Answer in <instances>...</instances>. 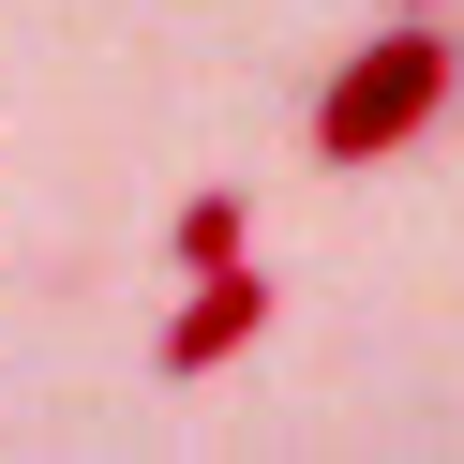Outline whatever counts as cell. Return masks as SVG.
Instances as JSON below:
<instances>
[{"label": "cell", "mask_w": 464, "mask_h": 464, "mask_svg": "<svg viewBox=\"0 0 464 464\" xmlns=\"http://www.w3.org/2000/svg\"><path fill=\"white\" fill-rule=\"evenodd\" d=\"M450 75H464V45L434 31V15H404L390 45H360V61L314 91V165H374V150H404V135L450 105Z\"/></svg>", "instance_id": "obj_1"}, {"label": "cell", "mask_w": 464, "mask_h": 464, "mask_svg": "<svg viewBox=\"0 0 464 464\" xmlns=\"http://www.w3.org/2000/svg\"><path fill=\"white\" fill-rule=\"evenodd\" d=\"M255 330H270V270L240 255V270H195V285H180V314H165V344H150V360L195 390V374H225Z\"/></svg>", "instance_id": "obj_2"}, {"label": "cell", "mask_w": 464, "mask_h": 464, "mask_svg": "<svg viewBox=\"0 0 464 464\" xmlns=\"http://www.w3.org/2000/svg\"><path fill=\"white\" fill-rule=\"evenodd\" d=\"M165 240H180V270H240V255H255V210H240V195H180Z\"/></svg>", "instance_id": "obj_3"}, {"label": "cell", "mask_w": 464, "mask_h": 464, "mask_svg": "<svg viewBox=\"0 0 464 464\" xmlns=\"http://www.w3.org/2000/svg\"><path fill=\"white\" fill-rule=\"evenodd\" d=\"M420 15H434V0H420Z\"/></svg>", "instance_id": "obj_4"}]
</instances>
